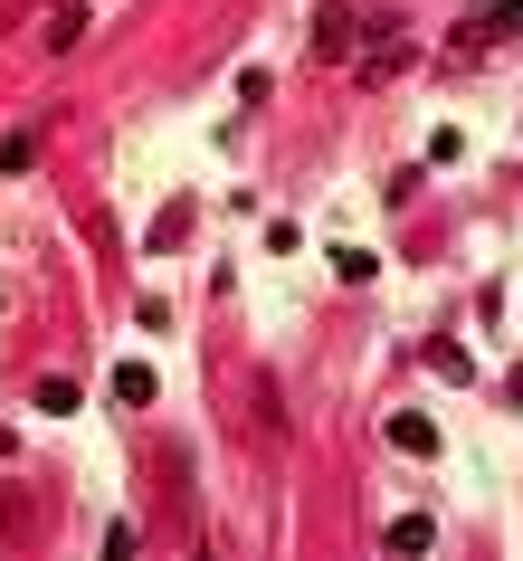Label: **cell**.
<instances>
[{"label": "cell", "mask_w": 523, "mask_h": 561, "mask_svg": "<svg viewBox=\"0 0 523 561\" xmlns=\"http://www.w3.org/2000/svg\"><path fill=\"white\" fill-rule=\"evenodd\" d=\"M390 447H400V457H437V419L400 410V419H390Z\"/></svg>", "instance_id": "cell-1"}, {"label": "cell", "mask_w": 523, "mask_h": 561, "mask_svg": "<svg viewBox=\"0 0 523 561\" xmlns=\"http://www.w3.org/2000/svg\"><path fill=\"white\" fill-rule=\"evenodd\" d=\"M115 400H134V410H144V400H152V362H124V371H115Z\"/></svg>", "instance_id": "cell-2"}, {"label": "cell", "mask_w": 523, "mask_h": 561, "mask_svg": "<svg viewBox=\"0 0 523 561\" xmlns=\"http://www.w3.org/2000/svg\"><path fill=\"white\" fill-rule=\"evenodd\" d=\"M390 542H400V552H429L437 524H429V514H400V524H390Z\"/></svg>", "instance_id": "cell-3"}]
</instances>
